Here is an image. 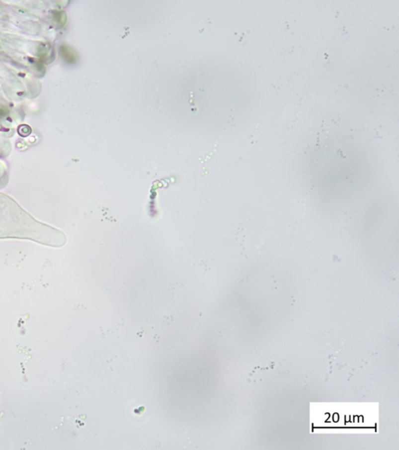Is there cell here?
<instances>
[{
	"instance_id": "cell-1",
	"label": "cell",
	"mask_w": 399,
	"mask_h": 450,
	"mask_svg": "<svg viewBox=\"0 0 399 450\" xmlns=\"http://www.w3.org/2000/svg\"><path fill=\"white\" fill-rule=\"evenodd\" d=\"M31 132V128L27 124H22L18 128V133L20 136L26 137L29 135Z\"/></svg>"
}]
</instances>
